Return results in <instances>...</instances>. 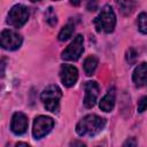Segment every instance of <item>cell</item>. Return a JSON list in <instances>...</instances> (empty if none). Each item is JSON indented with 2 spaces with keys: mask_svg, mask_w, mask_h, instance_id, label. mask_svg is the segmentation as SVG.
Here are the masks:
<instances>
[{
  "mask_svg": "<svg viewBox=\"0 0 147 147\" xmlns=\"http://www.w3.org/2000/svg\"><path fill=\"white\" fill-rule=\"evenodd\" d=\"M106 125V119L95 114H90L83 117L76 125V132L80 136H90L93 137L102 131Z\"/></svg>",
  "mask_w": 147,
  "mask_h": 147,
  "instance_id": "obj_1",
  "label": "cell"
},
{
  "mask_svg": "<svg viewBox=\"0 0 147 147\" xmlns=\"http://www.w3.org/2000/svg\"><path fill=\"white\" fill-rule=\"evenodd\" d=\"M93 23L98 32H105V33L113 32L116 25V15L113 8L106 5L101 9L100 14L94 18Z\"/></svg>",
  "mask_w": 147,
  "mask_h": 147,
  "instance_id": "obj_2",
  "label": "cell"
},
{
  "mask_svg": "<svg viewBox=\"0 0 147 147\" xmlns=\"http://www.w3.org/2000/svg\"><path fill=\"white\" fill-rule=\"evenodd\" d=\"M61 96H62V91L57 85H48L41 92L40 99L48 111L57 113L60 109Z\"/></svg>",
  "mask_w": 147,
  "mask_h": 147,
  "instance_id": "obj_3",
  "label": "cell"
},
{
  "mask_svg": "<svg viewBox=\"0 0 147 147\" xmlns=\"http://www.w3.org/2000/svg\"><path fill=\"white\" fill-rule=\"evenodd\" d=\"M29 16H30V11L28 7L23 5H15L14 7H11V9L8 13L7 23L14 28H21L28 22Z\"/></svg>",
  "mask_w": 147,
  "mask_h": 147,
  "instance_id": "obj_4",
  "label": "cell"
},
{
  "mask_svg": "<svg viewBox=\"0 0 147 147\" xmlns=\"http://www.w3.org/2000/svg\"><path fill=\"white\" fill-rule=\"evenodd\" d=\"M83 42H84V38L82 34H77L74 40L70 42V45L62 52V55L61 57L65 61H77L80 55L83 54L84 52V46H83Z\"/></svg>",
  "mask_w": 147,
  "mask_h": 147,
  "instance_id": "obj_5",
  "label": "cell"
},
{
  "mask_svg": "<svg viewBox=\"0 0 147 147\" xmlns=\"http://www.w3.org/2000/svg\"><path fill=\"white\" fill-rule=\"evenodd\" d=\"M53 126H54V121L52 117L40 115V116L36 117V119L33 122L32 134L36 139H41L51 132Z\"/></svg>",
  "mask_w": 147,
  "mask_h": 147,
  "instance_id": "obj_6",
  "label": "cell"
},
{
  "mask_svg": "<svg viewBox=\"0 0 147 147\" xmlns=\"http://www.w3.org/2000/svg\"><path fill=\"white\" fill-rule=\"evenodd\" d=\"M0 41H1L2 48L9 49V51H15L22 45L23 39H22V36L18 32H16L15 30L7 29L1 32Z\"/></svg>",
  "mask_w": 147,
  "mask_h": 147,
  "instance_id": "obj_7",
  "label": "cell"
},
{
  "mask_svg": "<svg viewBox=\"0 0 147 147\" xmlns=\"http://www.w3.org/2000/svg\"><path fill=\"white\" fill-rule=\"evenodd\" d=\"M60 78L64 86L71 87L78 79V70L71 64H63L60 70Z\"/></svg>",
  "mask_w": 147,
  "mask_h": 147,
  "instance_id": "obj_8",
  "label": "cell"
},
{
  "mask_svg": "<svg viewBox=\"0 0 147 147\" xmlns=\"http://www.w3.org/2000/svg\"><path fill=\"white\" fill-rule=\"evenodd\" d=\"M85 98H84V105L86 108H92L98 99L99 95V85L96 82L90 80L85 84Z\"/></svg>",
  "mask_w": 147,
  "mask_h": 147,
  "instance_id": "obj_9",
  "label": "cell"
},
{
  "mask_svg": "<svg viewBox=\"0 0 147 147\" xmlns=\"http://www.w3.org/2000/svg\"><path fill=\"white\" fill-rule=\"evenodd\" d=\"M28 117L25 116V114L23 113H15L11 117V123H10V130L13 131V133L20 136V134H23L26 129H28Z\"/></svg>",
  "mask_w": 147,
  "mask_h": 147,
  "instance_id": "obj_10",
  "label": "cell"
},
{
  "mask_svg": "<svg viewBox=\"0 0 147 147\" xmlns=\"http://www.w3.org/2000/svg\"><path fill=\"white\" fill-rule=\"evenodd\" d=\"M132 79H133V83L136 84V86H138V87L144 86L147 83V63L146 62L138 64V67L133 71Z\"/></svg>",
  "mask_w": 147,
  "mask_h": 147,
  "instance_id": "obj_11",
  "label": "cell"
},
{
  "mask_svg": "<svg viewBox=\"0 0 147 147\" xmlns=\"http://www.w3.org/2000/svg\"><path fill=\"white\" fill-rule=\"evenodd\" d=\"M115 100H116V92H115V87H111L108 90L107 94L101 99L100 101V109L106 111V113H109L114 109V106H115Z\"/></svg>",
  "mask_w": 147,
  "mask_h": 147,
  "instance_id": "obj_12",
  "label": "cell"
},
{
  "mask_svg": "<svg viewBox=\"0 0 147 147\" xmlns=\"http://www.w3.org/2000/svg\"><path fill=\"white\" fill-rule=\"evenodd\" d=\"M116 3L119 8V11L125 16L131 15L137 7L134 0H116Z\"/></svg>",
  "mask_w": 147,
  "mask_h": 147,
  "instance_id": "obj_13",
  "label": "cell"
},
{
  "mask_svg": "<svg viewBox=\"0 0 147 147\" xmlns=\"http://www.w3.org/2000/svg\"><path fill=\"white\" fill-rule=\"evenodd\" d=\"M98 67V57L94 55H90L84 61V71L87 76H92Z\"/></svg>",
  "mask_w": 147,
  "mask_h": 147,
  "instance_id": "obj_14",
  "label": "cell"
},
{
  "mask_svg": "<svg viewBox=\"0 0 147 147\" xmlns=\"http://www.w3.org/2000/svg\"><path fill=\"white\" fill-rule=\"evenodd\" d=\"M74 31H75V26H74L72 24L69 23V24L64 25V26L61 29V31L59 32V36H57L59 40H60V41H65V40H68V39L72 36Z\"/></svg>",
  "mask_w": 147,
  "mask_h": 147,
  "instance_id": "obj_15",
  "label": "cell"
},
{
  "mask_svg": "<svg viewBox=\"0 0 147 147\" xmlns=\"http://www.w3.org/2000/svg\"><path fill=\"white\" fill-rule=\"evenodd\" d=\"M138 28L140 32L147 34V13H141L138 16Z\"/></svg>",
  "mask_w": 147,
  "mask_h": 147,
  "instance_id": "obj_16",
  "label": "cell"
},
{
  "mask_svg": "<svg viewBox=\"0 0 147 147\" xmlns=\"http://www.w3.org/2000/svg\"><path fill=\"white\" fill-rule=\"evenodd\" d=\"M45 17H46L47 23H48L51 26H54V25L57 23L56 15H55V13H54V10H53L52 7H48V9H47L46 13H45Z\"/></svg>",
  "mask_w": 147,
  "mask_h": 147,
  "instance_id": "obj_17",
  "label": "cell"
},
{
  "mask_svg": "<svg viewBox=\"0 0 147 147\" xmlns=\"http://www.w3.org/2000/svg\"><path fill=\"white\" fill-rule=\"evenodd\" d=\"M137 57H138V53H137V51L134 48H129L126 51V60H127L129 63H131V64L134 63Z\"/></svg>",
  "mask_w": 147,
  "mask_h": 147,
  "instance_id": "obj_18",
  "label": "cell"
},
{
  "mask_svg": "<svg viewBox=\"0 0 147 147\" xmlns=\"http://www.w3.org/2000/svg\"><path fill=\"white\" fill-rule=\"evenodd\" d=\"M145 110H147V96H142L138 102V111L144 113Z\"/></svg>",
  "mask_w": 147,
  "mask_h": 147,
  "instance_id": "obj_19",
  "label": "cell"
},
{
  "mask_svg": "<svg viewBox=\"0 0 147 147\" xmlns=\"http://www.w3.org/2000/svg\"><path fill=\"white\" fill-rule=\"evenodd\" d=\"M96 7H98L96 0H88V2H87V9L88 10H95Z\"/></svg>",
  "mask_w": 147,
  "mask_h": 147,
  "instance_id": "obj_20",
  "label": "cell"
},
{
  "mask_svg": "<svg viewBox=\"0 0 147 147\" xmlns=\"http://www.w3.org/2000/svg\"><path fill=\"white\" fill-rule=\"evenodd\" d=\"M136 145H137V141H136L134 138H130V139H127V140L123 144V146H136Z\"/></svg>",
  "mask_w": 147,
  "mask_h": 147,
  "instance_id": "obj_21",
  "label": "cell"
},
{
  "mask_svg": "<svg viewBox=\"0 0 147 147\" xmlns=\"http://www.w3.org/2000/svg\"><path fill=\"white\" fill-rule=\"evenodd\" d=\"M80 1H82V0H70L71 5H74V6H79Z\"/></svg>",
  "mask_w": 147,
  "mask_h": 147,
  "instance_id": "obj_22",
  "label": "cell"
},
{
  "mask_svg": "<svg viewBox=\"0 0 147 147\" xmlns=\"http://www.w3.org/2000/svg\"><path fill=\"white\" fill-rule=\"evenodd\" d=\"M70 145H80V146H84L83 142H78V141H74V142H71Z\"/></svg>",
  "mask_w": 147,
  "mask_h": 147,
  "instance_id": "obj_23",
  "label": "cell"
},
{
  "mask_svg": "<svg viewBox=\"0 0 147 147\" xmlns=\"http://www.w3.org/2000/svg\"><path fill=\"white\" fill-rule=\"evenodd\" d=\"M16 146H28V147H29V145H28V144H25V142H17V144H16Z\"/></svg>",
  "mask_w": 147,
  "mask_h": 147,
  "instance_id": "obj_24",
  "label": "cell"
},
{
  "mask_svg": "<svg viewBox=\"0 0 147 147\" xmlns=\"http://www.w3.org/2000/svg\"><path fill=\"white\" fill-rule=\"evenodd\" d=\"M31 2H38V1H40V0H30Z\"/></svg>",
  "mask_w": 147,
  "mask_h": 147,
  "instance_id": "obj_25",
  "label": "cell"
}]
</instances>
